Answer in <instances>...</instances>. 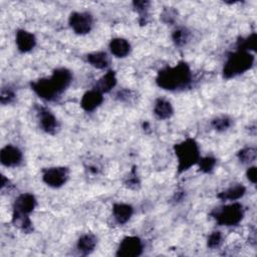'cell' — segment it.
Returning <instances> with one entry per match:
<instances>
[{"instance_id": "2e32d148", "label": "cell", "mask_w": 257, "mask_h": 257, "mask_svg": "<svg viewBox=\"0 0 257 257\" xmlns=\"http://www.w3.org/2000/svg\"><path fill=\"white\" fill-rule=\"evenodd\" d=\"M109 50L111 54H113L115 57L123 58L128 55L131 51V44L126 39L121 37H116L110 40Z\"/></svg>"}, {"instance_id": "3957f363", "label": "cell", "mask_w": 257, "mask_h": 257, "mask_svg": "<svg viewBox=\"0 0 257 257\" xmlns=\"http://www.w3.org/2000/svg\"><path fill=\"white\" fill-rule=\"evenodd\" d=\"M174 152L178 161V174L188 171L198 164L200 160V150L197 142L188 138L174 146Z\"/></svg>"}, {"instance_id": "e0dca14e", "label": "cell", "mask_w": 257, "mask_h": 257, "mask_svg": "<svg viewBox=\"0 0 257 257\" xmlns=\"http://www.w3.org/2000/svg\"><path fill=\"white\" fill-rule=\"evenodd\" d=\"M116 84V76L113 70H108L103 74L95 83L94 89L98 90L101 93L109 92Z\"/></svg>"}, {"instance_id": "f1b7e54d", "label": "cell", "mask_w": 257, "mask_h": 257, "mask_svg": "<svg viewBox=\"0 0 257 257\" xmlns=\"http://www.w3.org/2000/svg\"><path fill=\"white\" fill-rule=\"evenodd\" d=\"M15 99V93L14 91L9 88V87H3L1 89V94H0V101L2 104H8L11 103Z\"/></svg>"}, {"instance_id": "f546056e", "label": "cell", "mask_w": 257, "mask_h": 257, "mask_svg": "<svg viewBox=\"0 0 257 257\" xmlns=\"http://www.w3.org/2000/svg\"><path fill=\"white\" fill-rule=\"evenodd\" d=\"M140 184L141 183H140V180H139V178H138V176L136 174V170L133 169V171L128 174V177H127V179L125 181V186L127 188H130V189L136 190V189H138L140 187Z\"/></svg>"}, {"instance_id": "6da1fadb", "label": "cell", "mask_w": 257, "mask_h": 257, "mask_svg": "<svg viewBox=\"0 0 257 257\" xmlns=\"http://www.w3.org/2000/svg\"><path fill=\"white\" fill-rule=\"evenodd\" d=\"M192 80V72L185 61H180L177 65L165 67L158 72L156 82L166 90H177L187 87Z\"/></svg>"}, {"instance_id": "4fadbf2b", "label": "cell", "mask_w": 257, "mask_h": 257, "mask_svg": "<svg viewBox=\"0 0 257 257\" xmlns=\"http://www.w3.org/2000/svg\"><path fill=\"white\" fill-rule=\"evenodd\" d=\"M16 45L17 48L20 52L26 53L32 50L36 44V38L34 34L24 30V29H19L16 32Z\"/></svg>"}, {"instance_id": "ffe728a7", "label": "cell", "mask_w": 257, "mask_h": 257, "mask_svg": "<svg viewBox=\"0 0 257 257\" xmlns=\"http://www.w3.org/2000/svg\"><path fill=\"white\" fill-rule=\"evenodd\" d=\"M96 242H97L96 237L93 234L86 233L79 237L76 246L79 252H81L84 255H87L94 250L96 246Z\"/></svg>"}, {"instance_id": "cb8c5ba5", "label": "cell", "mask_w": 257, "mask_h": 257, "mask_svg": "<svg viewBox=\"0 0 257 257\" xmlns=\"http://www.w3.org/2000/svg\"><path fill=\"white\" fill-rule=\"evenodd\" d=\"M149 6H150L149 1H134L133 2L134 9L140 14V23H141V25H145L147 23Z\"/></svg>"}, {"instance_id": "9c48e42d", "label": "cell", "mask_w": 257, "mask_h": 257, "mask_svg": "<svg viewBox=\"0 0 257 257\" xmlns=\"http://www.w3.org/2000/svg\"><path fill=\"white\" fill-rule=\"evenodd\" d=\"M68 23L76 34L84 35L90 32L93 25V18L88 12H72L69 15Z\"/></svg>"}, {"instance_id": "4316f807", "label": "cell", "mask_w": 257, "mask_h": 257, "mask_svg": "<svg viewBox=\"0 0 257 257\" xmlns=\"http://www.w3.org/2000/svg\"><path fill=\"white\" fill-rule=\"evenodd\" d=\"M198 164H199L200 171H202L203 173H211L214 170L217 164V161L215 158L208 156V157L200 158Z\"/></svg>"}, {"instance_id": "ac0fdd59", "label": "cell", "mask_w": 257, "mask_h": 257, "mask_svg": "<svg viewBox=\"0 0 257 257\" xmlns=\"http://www.w3.org/2000/svg\"><path fill=\"white\" fill-rule=\"evenodd\" d=\"M154 113L159 119H168L174 113V108L171 102L165 98H158L155 101Z\"/></svg>"}, {"instance_id": "4dcf8cb0", "label": "cell", "mask_w": 257, "mask_h": 257, "mask_svg": "<svg viewBox=\"0 0 257 257\" xmlns=\"http://www.w3.org/2000/svg\"><path fill=\"white\" fill-rule=\"evenodd\" d=\"M176 16H177V11L171 7L166 8L161 15L163 21L166 23H173L176 19Z\"/></svg>"}, {"instance_id": "83f0119b", "label": "cell", "mask_w": 257, "mask_h": 257, "mask_svg": "<svg viewBox=\"0 0 257 257\" xmlns=\"http://www.w3.org/2000/svg\"><path fill=\"white\" fill-rule=\"evenodd\" d=\"M222 243V234L220 231L212 232L207 240V246L211 249H215L219 247Z\"/></svg>"}, {"instance_id": "52a82bcc", "label": "cell", "mask_w": 257, "mask_h": 257, "mask_svg": "<svg viewBox=\"0 0 257 257\" xmlns=\"http://www.w3.org/2000/svg\"><path fill=\"white\" fill-rule=\"evenodd\" d=\"M143 250L144 244L139 237L126 236L120 241L115 255L119 257H137L143 253Z\"/></svg>"}, {"instance_id": "ba28073f", "label": "cell", "mask_w": 257, "mask_h": 257, "mask_svg": "<svg viewBox=\"0 0 257 257\" xmlns=\"http://www.w3.org/2000/svg\"><path fill=\"white\" fill-rule=\"evenodd\" d=\"M69 170L66 167H52L43 171L42 180L51 188H60L68 180Z\"/></svg>"}, {"instance_id": "7a4b0ae2", "label": "cell", "mask_w": 257, "mask_h": 257, "mask_svg": "<svg viewBox=\"0 0 257 257\" xmlns=\"http://www.w3.org/2000/svg\"><path fill=\"white\" fill-rule=\"evenodd\" d=\"M36 207V199L30 193H24L19 195L13 205L12 222L15 226H19L25 233H30L32 228V222L29 219V214L33 212Z\"/></svg>"}, {"instance_id": "d6a6232c", "label": "cell", "mask_w": 257, "mask_h": 257, "mask_svg": "<svg viewBox=\"0 0 257 257\" xmlns=\"http://www.w3.org/2000/svg\"><path fill=\"white\" fill-rule=\"evenodd\" d=\"M246 176H247L248 180H249L252 184H255V183H256V167H254V166L249 167V168L247 169Z\"/></svg>"}, {"instance_id": "484cf974", "label": "cell", "mask_w": 257, "mask_h": 257, "mask_svg": "<svg viewBox=\"0 0 257 257\" xmlns=\"http://www.w3.org/2000/svg\"><path fill=\"white\" fill-rule=\"evenodd\" d=\"M211 125L217 132H224L231 126V118L225 115L215 117L211 121Z\"/></svg>"}, {"instance_id": "8992f818", "label": "cell", "mask_w": 257, "mask_h": 257, "mask_svg": "<svg viewBox=\"0 0 257 257\" xmlns=\"http://www.w3.org/2000/svg\"><path fill=\"white\" fill-rule=\"evenodd\" d=\"M32 90L42 99L47 101L55 100L60 94V90L57 88L54 81L49 78H40L30 83Z\"/></svg>"}, {"instance_id": "d6986e66", "label": "cell", "mask_w": 257, "mask_h": 257, "mask_svg": "<svg viewBox=\"0 0 257 257\" xmlns=\"http://www.w3.org/2000/svg\"><path fill=\"white\" fill-rule=\"evenodd\" d=\"M246 193V188L242 184L231 186L227 190L218 194V198L222 201H236L242 198Z\"/></svg>"}, {"instance_id": "30bf717a", "label": "cell", "mask_w": 257, "mask_h": 257, "mask_svg": "<svg viewBox=\"0 0 257 257\" xmlns=\"http://www.w3.org/2000/svg\"><path fill=\"white\" fill-rule=\"evenodd\" d=\"M0 161L5 167H17L22 161V153L17 147L7 145L0 152Z\"/></svg>"}, {"instance_id": "277c9868", "label": "cell", "mask_w": 257, "mask_h": 257, "mask_svg": "<svg viewBox=\"0 0 257 257\" xmlns=\"http://www.w3.org/2000/svg\"><path fill=\"white\" fill-rule=\"evenodd\" d=\"M255 61V56L249 51L236 50L227 57L223 67V76L227 79L236 77L249 70Z\"/></svg>"}, {"instance_id": "d4e9b609", "label": "cell", "mask_w": 257, "mask_h": 257, "mask_svg": "<svg viewBox=\"0 0 257 257\" xmlns=\"http://www.w3.org/2000/svg\"><path fill=\"white\" fill-rule=\"evenodd\" d=\"M189 37H190V32L183 27L177 28L172 34V39L177 46L185 45L188 42Z\"/></svg>"}, {"instance_id": "7402d4cb", "label": "cell", "mask_w": 257, "mask_h": 257, "mask_svg": "<svg viewBox=\"0 0 257 257\" xmlns=\"http://www.w3.org/2000/svg\"><path fill=\"white\" fill-rule=\"evenodd\" d=\"M256 42H257V35L256 33H252L247 37H241L239 40H237V50H243V51H249L256 49Z\"/></svg>"}, {"instance_id": "5bb4252c", "label": "cell", "mask_w": 257, "mask_h": 257, "mask_svg": "<svg viewBox=\"0 0 257 257\" xmlns=\"http://www.w3.org/2000/svg\"><path fill=\"white\" fill-rule=\"evenodd\" d=\"M50 77L56 84L57 88L62 93L69 86V84L72 80V73L67 68L61 67V68H56L52 72Z\"/></svg>"}, {"instance_id": "9a60e30c", "label": "cell", "mask_w": 257, "mask_h": 257, "mask_svg": "<svg viewBox=\"0 0 257 257\" xmlns=\"http://www.w3.org/2000/svg\"><path fill=\"white\" fill-rule=\"evenodd\" d=\"M134 209L131 205L124 203H116L112 207V215L116 223L119 225L125 224L133 216Z\"/></svg>"}, {"instance_id": "1f68e13d", "label": "cell", "mask_w": 257, "mask_h": 257, "mask_svg": "<svg viewBox=\"0 0 257 257\" xmlns=\"http://www.w3.org/2000/svg\"><path fill=\"white\" fill-rule=\"evenodd\" d=\"M116 96L121 101H130L133 97V92L128 89H122L116 93Z\"/></svg>"}, {"instance_id": "603a6c76", "label": "cell", "mask_w": 257, "mask_h": 257, "mask_svg": "<svg viewBox=\"0 0 257 257\" xmlns=\"http://www.w3.org/2000/svg\"><path fill=\"white\" fill-rule=\"evenodd\" d=\"M237 157L241 163L251 164L252 162H254L256 160L257 151L255 148H251V147L244 148L239 151V153L237 154Z\"/></svg>"}, {"instance_id": "44dd1931", "label": "cell", "mask_w": 257, "mask_h": 257, "mask_svg": "<svg viewBox=\"0 0 257 257\" xmlns=\"http://www.w3.org/2000/svg\"><path fill=\"white\" fill-rule=\"evenodd\" d=\"M87 62L97 69H104L108 65V56L104 51L91 52L86 55Z\"/></svg>"}, {"instance_id": "5b68a950", "label": "cell", "mask_w": 257, "mask_h": 257, "mask_svg": "<svg viewBox=\"0 0 257 257\" xmlns=\"http://www.w3.org/2000/svg\"><path fill=\"white\" fill-rule=\"evenodd\" d=\"M211 216L221 226H235L242 221L244 217V208L240 203L234 202L215 208L211 212Z\"/></svg>"}, {"instance_id": "8fae6325", "label": "cell", "mask_w": 257, "mask_h": 257, "mask_svg": "<svg viewBox=\"0 0 257 257\" xmlns=\"http://www.w3.org/2000/svg\"><path fill=\"white\" fill-rule=\"evenodd\" d=\"M39 115V122L41 128L50 135H54L58 128V121L55 115L46 107H38L37 109Z\"/></svg>"}, {"instance_id": "7c38bea8", "label": "cell", "mask_w": 257, "mask_h": 257, "mask_svg": "<svg viewBox=\"0 0 257 257\" xmlns=\"http://www.w3.org/2000/svg\"><path fill=\"white\" fill-rule=\"evenodd\" d=\"M103 101L102 93L99 92L96 89H91L86 91L80 100V106L85 111H93L95 108H97Z\"/></svg>"}]
</instances>
